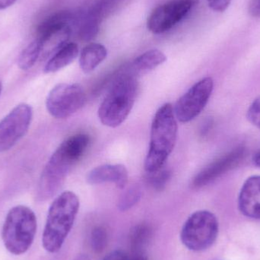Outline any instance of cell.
<instances>
[{"mask_svg":"<svg viewBox=\"0 0 260 260\" xmlns=\"http://www.w3.org/2000/svg\"><path fill=\"white\" fill-rule=\"evenodd\" d=\"M90 137L79 133L68 138L56 148L41 174L38 198L49 200L62 187L72 168L82 158L90 145Z\"/></svg>","mask_w":260,"mask_h":260,"instance_id":"6da1fadb","label":"cell"},{"mask_svg":"<svg viewBox=\"0 0 260 260\" xmlns=\"http://www.w3.org/2000/svg\"><path fill=\"white\" fill-rule=\"evenodd\" d=\"M139 90L137 76L129 66L120 69L114 75L111 86L99 109V120L111 128L120 126L129 115Z\"/></svg>","mask_w":260,"mask_h":260,"instance_id":"7a4b0ae2","label":"cell"},{"mask_svg":"<svg viewBox=\"0 0 260 260\" xmlns=\"http://www.w3.org/2000/svg\"><path fill=\"white\" fill-rule=\"evenodd\" d=\"M177 129L174 108L170 103L165 104L157 110L151 123L149 149L144 165L147 174L165 166L175 146Z\"/></svg>","mask_w":260,"mask_h":260,"instance_id":"3957f363","label":"cell"},{"mask_svg":"<svg viewBox=\"0 0 260 260\" xmlns=\"http://www.w3.org/2000/svg\"><path fill=\"white\" fill-rule=\"evenodd\" d=\"M79 197L71 191L59 194L52 203L43 234V247L49 253L59 251L70 234L79 212Z\"/></svg>","mask_w":260,"mask_h":260,"instance_id":"277c9868","label":"cell"},{"mask_svg":"<svg viewBox=\"0 0 260 260\" xmlns=\"http://www.w3.org/2000/svg\"><path fill=\"white\" fill-rule=\"evenodd\" d=\"M36 231L37 218L31 209L24 206L12 208L2 232L5 247L12 254H23L31 246Z\"/></svg>","mask_w":260,"mask_h":260,"instance_id":"5b68a950","label":"cell"},{"mask_svg":"<svg viewBox=\"0 0 260 260\" xmlns=\"http://www.w3.org/2000/svg\"><path fill=\"white\" fill-rule=\"evenodd\" d=\"M218 221L212 212L197 211L186 220L182 228V244L192 251L207 250L213 245L218 238Z\"/></svg>","mask_w":260,"mask_h":260,"instance_id":"8992f818","label":"cell"},{"mask_svg":"<svg viewBox=\"0 0 260 260\" xmlns=\"http://www.w3.org/2000/svg\"><path fill=\"white\" fill-rule=\"evenodd\" d=\"M86 102V94L80 85L61 83L49 93L46 107L54 118L67 119L82 109Z\"/></svg>","mask_w":260,"mask_h":260,"instance_id":"52a82bcc","label":"cell"},{"mask_svg":"<svg viewBox=\"0 0 260 260\" xmlns=\"http://www.w3.org/2000/svg\"><path fill=\"white\" fill-rule=\"evenodd\" d=\"M213 88L211 77L203 78L194 84L176 103L174 111L177 120L188 123L197 118L207 105Z\"/></svg>","mask_w":260,"mask_h":260,"instance_id":"ba28073f","label":"cell"},{"mask_svg":"<svg viewBox=\"0 0 260 260\" xmlns=\"http://www.w3.org/2000/svg\"><path fill=\"white\" fill-rule=\"evenodd\" d=\"M32 117L31 107L22 103L17 105L0 120V153L11 149L25 136Z\"/></svg>","mask_w":260,"mask_h":260,"instance_id":"9c48e42d","label":"cell"},{"mask_svg":"<svg viewBox=\"0 0 260 260\" xmlns=\"http://www.w3.org/2000/svg\"><path fill=\"white\" fill-rule=\"evenodd\" d=\"M199 0H172L152 11L147 21V27L159 35L171 30L197 6Z\"/></svg>","mask_w":260,"mask_h":260,"instance_id":"30bf717a","label":"cell"},{"mask_svg":"<svg viewBox=\"0 0 260 260\" xmlns=\"http://www.w3.org/2000/svg\"><path fill=\"white\" fill-rule=\"evenodd\" d=\"M247 148L240 146L218 157L196 175L192 180V187L199 189L215 181L216 179L241 165L247 157Z\"/></svg>","mask_w":260,"mask_h":260,"instance_id":"8fae6325","label":"cell"},{"mask_svg":"<svg viewBox=\"0 0 260 260\" xmlns=\"http://www.w3.org/2000/svg\"><path fill=\"white\" fill-rule=\"evenodd\" d=\"M240 212L247 218L260 220V175L247 179L238 197Z\"/></svg>","mask_w":260,"mask_h":260,"instance_id":"7c38bea8","label":"cell"},{"mask_svg":"<svg viewBox=\"0 0 260 260\" xmlns=\"http://www.w3.org/2000/svg\"><path fill=\"white\" fill-rule=\"evenodd\" d=\"M128 171L123 165H104L91 170L87 174L86 180L89 184L113 183L119 189L126 187L128 183Z\"/></svg>","mask_w":260,"mask_h":260,"instance_id":"4fadbf2b","label":"cell"},{"mask_svg":"<svg viewBox=\"0 0 260 260\" xmlns=\"http://www.w3.org/2000/svg\"><path fill=\"white\" fill-rule=\"evenodd\" d=\"M167 60L165 53L157 49L148 50L129 64V70L138 78L152 71Z\"/></svg>","mask_w":260,"mask_h":260,"instance_id":"5bb4252c","label":"cell"},{"mask_svg":"<svg viewBox=\"0 0 260 260\" xmlns=\"http://www.w3.org/2000/svg\"><path fill=\"white\" fill-rule=\"evenodd\" d=\"M108 56V50L105 46L97 43H91L85 46L80 53L79 65L85 73L94 71Z\"/></svg>","mask_w":260,"mask_h":260,"instance_id":"9a60e30c","label":"cell"},{"mask_svg":"<svg viewBox=\"0 0 260 260\" xmlns=\"http://www.w3.org/2000/svg\"><path fill=\"white\" fill-rule=\"evenodd\" d=\"M79 55V47L75 43H68L52 56L44 67L45 73H53L71 64Z\"/></svg>","mask_w":260,"mask_h":260,"instance_id":"2e32d148","label":"cell"},{"mask_svg":"<svg viewBox=\"0 0 260 260\" xmlns=\"http://www.w3.org/2000/svg\"><path fill=\"white\" fill-rule=\"evenodd\" d=\"M41 55V41L36 38L20 53L18 66L21 70H28L34 67Z\"/></svg>","mask_w":260,"mask_h":260,"instance_id":"e0dca14e","label":"cell"},{"mask_svg":"<svg viewBox=\"0 0 260 260\" xmlns=\"http://www.w3.org/2000/svg\"><path fill=\"white\" fill-rule=\"evenodd\" d=\"M151 237V229L147 224H139L133 228L130 232V245L133 252L143 253L142 250L146 247Z\"/></svg>","mask_w":260,"mask_h":260,"instance_id":"ac0fdd59","label":"cell"},{"mask_svg":"<svg viewBox=\"0 0 260 260\" xmlns=\"http://www.w3.org/2000/svg\"><path fill=\"white\" fill-rule=\"evenodd\" d=\"M142 197V189L139 186H133L129 188L121 197L118 203V208L122 212L129 210L137 204Z\"/></svg>","mask_w":260,"mask_h":260,"instance_id":"d6986e66","label":"cell"},{"mask_svg":"<svg viewBox=\"0 0 260 260\" xmlns=\"http://www.w3.org/2000/svg\"><path fill=\"white\" fill-rule=\"evenodd\" d=\"M165 167L155 172L148 174V176L147 177V180L150 186L157 191L165 189L171 180V171Z\"/></svg>","mask_w":260,"mask_h":260,"instance_id":"ffe728a7","label":"cell"},{"mask_svg":"<svg viewBox=\"0 0 260 260\" xmlns=\"http://www.w3.org/2000/svg\"><path fill=\"white\" fill-rule=\"evenodd\" d=\"M108 232L103 227H96L91 234V246L95 253H101L105 250L108 244Z\"/></svg>","mask_w":260,"mask_h":260,"instance_id":"44dd1931","label":"cell"},{"mask_svg":"<svg viewBox=\"0 0 260 260\" xmlns=\"http://www.w3.org/2000/svg\"><path fill=\"white\" fill-rule=\"evenodd\" d=\"M247 117L253 126L260 130V96L250 105L247 111Z\"/></svg>","mask_w":260,"mask_h":260,"instance_id":"7402d4cb","label":"cell"},{"mask_svg":"<svg viewBox=\"0 0 260 260\" xmlns=\"http://www.w3.org/2000/svg\"><path fill=\"white\" fill-rule=\"evenodd\" d=\"M209 7L215 12H222L230 6L232 0H207Z\"/></svg>","mask_w":260,"mask_h":260,"instance_id":"603a6c76","label":"cell"},{"mask_svg":"<svg viewBox=\"0 0 260 260\" xmlns=\"http://www.w3.org/2000/svg\"><path fill=\"white\" fill-rule=\"evenodd\" d=\"M129 253L123 250H115L107 255L103 260H127Z\"/></svg>","mask_w":260,"mask_h":260,"instance_id":"cb8c5ba5","label":"cell"},{"mask_svg":"<svg viewBox=\"0 0 260 260\" xmlns=\"http://www.w3.org/2000/svg\"><path fill=\"white\" fill-rule=\"evenodd\" d=\"M249 12L252 16H260V0H252L249 7Z\"/></svg>","mask_w":260,"mask_h":260,"instance_id":"d4e9b609","label":"cell"},{"mask_svg":"<svg viewBox=\"0 0 260 260\" xmlns=\"http://www.w3.org/2000/svg\"><path fill=\"white\" fill-rule=\"evenodd\" d=\"M127 260H148L143 253L139 252H132L128 254Z\"/></svg>","mask_w":260,"mask_h":260,"instance_id":"484cf974","label":"cell"},{"mask_svg":"<svg viewBox=\"0 0 260 260\" xmlns=\"http://www.w3.org/2000/svg\"><path fill=\"white\" fill-rule=\"evenodd\" d=\"M16 0H0V10L7 9L15 3Z\"/></svg>","mask_w":260,"mask_h":260,"instance_id":"4316f807","label":"cell"},{"mask_svg":"<svg viewBox=\"0 0 260 260\" xmlns=\"http://www.w3.org/2000/svg\"><path fill=\"white\" fill-rule=\"evenodd\" d=\"M253 164L260 168V150L253 157Z\"/></svg>","mask_w":260,"mask_h":260,"instance_id":"83f0119b","label":"cell"},{"mask_svg":"<svg viewBox=\"0 0 260 260\" xmlns=\"http://www.w3.org/2000/svg\"><path fill=\"white\" fill-rule=\"evenodd\" d=\"M74 260H91V259L88 255L82 253V254L79 255Z\"/></svg>","mask_w":260,"mask_h":260,"instance_id":"f1b7e54d","label":"cell"},{"mask_svg":"<svg viewBox=\"0 0 260 260\" xmlns=\"http://www.w3.org/2000/svg\"><path fill=\"white\" fill-rule=\"evenodd\" d=\"M2 90H3V84L0 82V94H1Z\"/></svg>","mask_w":260,"mask_h":260,"instance_id":"f546056e","label":"cell"}]
</instances>
